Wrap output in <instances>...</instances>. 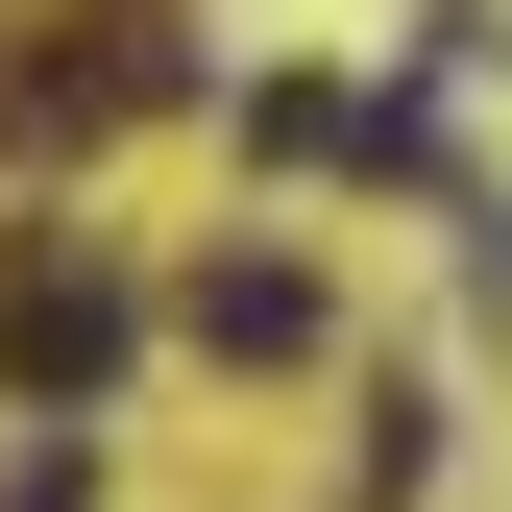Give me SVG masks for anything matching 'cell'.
I'll return each mask as SVG.
<instances>
[{"mask_svg":"<svg viewBox=\"0 0 512 512\" xmlns=\"http://www.w3.org/2000/svg\"><path fill=\"white\" fill-rule=\"evenodd\" d=\"M122 342H147V317H122V269H98L74 220H49L25 269H0V391H49V415H98V391H122Z\"/></svg>","mask_w":512,"mask_h":512,"instance_id":"6da1fadb","label":"cell"},{"mask_svg":"<svg viewBox=\"0 0 512 512\" xmlns=\"http://www.w3.org/2000/svg\"><path fill=\"white\" fill-rule=\"evenodd\" d=\"M147 98H171L147 25H98V49H0V147H98V122H147Z\"/></svg>","mask_w":512,"mask_h":512,"instance_id":"7a4b0ae2","label":"cell"},{"mask_svg":"<svg viewBox=\"0 0 512 512\" xmlns=\"http://www.w3.org/2000/svg\"><path fill=\"white\" fill-rule=\"evenodd\" d=\"M196 342L220 366H317V269H293V244H220V269H196Z\"/></svg>","mask_w":512,"mask_h":512,"instance_id":"3957f363","label":"cell"},{"mask_svg":"<svg viewBox=\"0 0 512 512\" xmlns=\"http://www.w3.org/2000/svg\"><path fill=\"white\" fill-rule=\"evenodd\" d=\"M0 512H98V464H74V439H25V488H0Z\"/></svg>","mask_w":512,"mask_h":512,"instance_id":"277c9868","label":"cell"}]
</instances>
